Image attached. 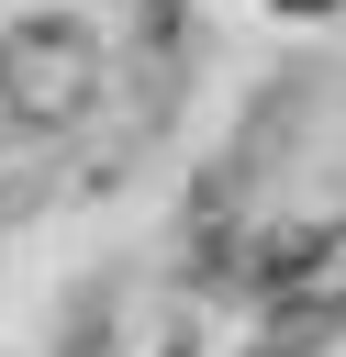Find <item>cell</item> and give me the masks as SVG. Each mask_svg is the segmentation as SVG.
<instances>
[{"label":"cell","mask_w":346,"mask_h":357,"mask_svg":"<svg viewBox=\"0 0 346 357\" xmlns=\"http://www.w3.org/2000/svg\"><path fill=\"white\" fill-rule=\"evenodd\" d=\"M100 100V45L78 22H11L0 33V112L22 123H78Z\"/></svg>","instance_id":"obj_1"}]
</instances>
